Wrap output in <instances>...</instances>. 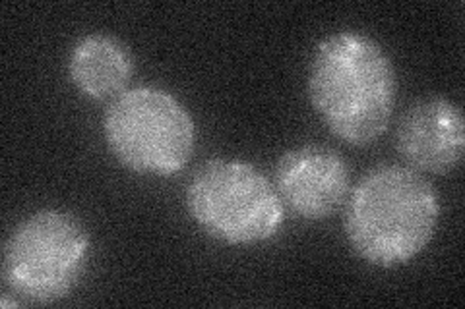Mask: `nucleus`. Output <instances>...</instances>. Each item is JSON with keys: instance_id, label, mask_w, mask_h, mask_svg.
Here are the masks:
<instances>
[{"instance_id": "3", "label": "nucleus", "mask_w": 465, "mask_h": 309, "mask_svg": "<svg viewBox=\"0 0 465 309\" xmlns=\"http://www.w3.org/2000/svg\"><path fill=\"white\" fill-rule=\"evenodd\" d=\"M186 211L210 238L229 246L268 242L283 227V201L254 165L210 159L186 188Z\"/></svg>"}, {"instance_id": "8", "label": "nucleus", "mask_w": 465, "mask_h": 309, "mask_svg": "<svg viewBox=\"0 0 465 309\" xmlns=\"http://www.w3.org/2000/svg\"><path fill=\"white\" fill-rule=\"evenodd\" d=\"M68 76L76 90L95 101L119 97L134 76V56L109 34L80 37L68 54Z\"/></svg>"}, {"instance_id": "2", "label": "nucleus", "mask_w": 465, "mask_h": 309, "mask_svg": "<svg viewBox=\"0 0 465 309\" xmlns=\"http://www.w3.org/2000/svg\"><path fill=\"white\" fill-rule=\"evenodd\" d=\"M440 220L439 191L401 165L369 170L345 201V238L374 267L394 269L430 244Z\"/></svg>"}, {"instance_id": "1", "label": "nucleus", "mask_w": 465, "mask_h": 309, "mask_svg": "<svg viewBox=\"0 0 465 309\" xmlns=\"http://www.w3.org/2000/svg\"><path fill=\"white\" fill-rule=\"evenodd\" d=\"M309 97L320 121L351 147L381 138L396 109V68L381 43L343 29L318 43L309 68Z\"/></svg>"}, {"instance_id": "6", "label": "nucleus", "mask_w": 465, "mask_h": 309, "mask_svg": "<svg viewBox=\"0 0 465 309\" xmlns=\"http://www.w3.org/2000/svg\"><path fill=\"white\" fill-rule=\"evenodd\" d=\"M273 186L287 208L307 220H324L345 205L351 189L347 160L326 145H299L273 169Z\"/></svg>"}, {"instance_id": "5", "label": "nucleus", "mask_w": 465, "mask_h": 309, "mask_svg": "<svg viewBox=\"0 0 465 309\" xmlns=\"http://www.w3.org/2000/svg\"><path fill=\"white\" fill-rule=\"evenodd\" d=\"M90 254V232L76 215L35 211L20 220L5 244V285L29 304L61 302L82 281Z\"/></svg>"}, {"instance_id": "4", "label": "nucleus", "mask_w": 465, "mask_h": 309, "mask_svg": "<svg viewBox=\"0 0 465 309\" xmlns=\"http://www.w3.org/2000/svg\"><path fill=\"white\" fill-rule=\"evenodd\" d=\"M104 136L123 167L143 176L179 174L196 150V124L183 102L162 87L140 85L111 101Z\"/></svg>"}, {"instance_id": "7", "label": "nucleus", "mask_w": 465, "mask_h": 309, "mask_svg": "<svg viewBox=\"0 0 465 309\" xmlns=\"http://www.w3.org/2000/svg\"><path fill=\"white\" fill-rule=\"evenodd\" d=\"M396 150L417 172L446 176L465 151V121L454 101L425 97L407 107L396 128Z\"/></svg>"}]
</instances>
